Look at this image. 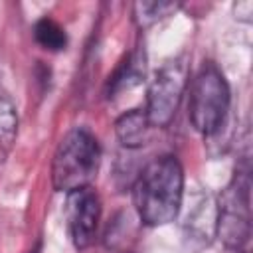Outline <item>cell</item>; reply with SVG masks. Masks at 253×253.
Instances as JSON below:
<instances>
[{
  "mask_svg": "<svg viewBox=\"0 0 253 253\" xmlns=\"http://www.w3.org/2000/svg\"><path fill=\"white\" fill-rule=\"evenodd\" d=\"M184 198V170L176 156H158L144 166L132 186L134 210L144 225L174 221Z\"/></svg>",
  "mask_w": 253,
  "mask_h": 253,
  "instance_id": "6da1fadb",
  "label": "cell"
},
{
  "mask_svg": "<svg viewBox=\"0 0 253 253\" xmlns=\"http://www.w3.org/2000/svg\"><path fill=\"white\" fill-rule=\"evenodd\" d=\"M101 146L97 136L85 128H71L57 144L51 160V184L57 192H73L91 186L99 172Z\"/></svg>",
  "mask_w": 253,
  "mask_h": 253,
  "instance_id": "7a4b0ae2",
  "label": "cell"
},
{
  "mask_svg": "<svg viewBox=\"0 0 253 253\" xmlns=\"http://www.w3.org/2000/svg\"><path fill=\"white\" fill-rule=\"evenodd\" d=\"M229 111V87L221 69L213 61H206L190 85L188 117L192 126L204 134H215Z\"/></svg>",
  "mask_w": 253,
  "mask_h": 253,
  "instance_id": "3957f363",
  "label": "cell"
},
{
  "mask_svg": "<svg viewBox=\"0 0 253 253\" xmlns=\"http://www.w3.org/2000/svg\"><path fill=\"white\" fill-rule=\"evenodd\" d=\"M215 229L229 249H241L251 233V180L249 168L237 166L233 178L219 194Z\"/></svg>",
  "mask_w": 253,
  "mask_h": 253,
  "instance_id": "277c9868",
  "label": "cell"
},
{
  "mask_svg": "<svg viewBox=\"0 0 253 253\" xmlns=\"http://www.w3.org/2000/svg\"><path fill=\"white\" fill-rule=\"evenodd\" d=\"M188 83V69L182 57L162 65L146 91V109L144 115L152 128H164L172 123L182 95Z\"/></svg>",
  "mask_w": 253,
  "mask_h": 253,
  "instance_id": "5b68a950",
  "label": "cell"
},
{
  "mask_svg": "<svg viewBox=\"0 0 253 253\" xmlns=\"http://www.w3.org/2000/svg\"><path fill=\"white\" fill-rule=\"evenodd\" d=\"M65 219L73 245L77 249L91 247L101 219L99 194L91 186L69 192L65 200Z\"/></svg>",
  "mask_w": 253,
  "mask_h": 253,
  "instance_id": "8992f818",
  "label": "cell"
},
{
  "mask_svg": "<svg viewBox=\"0 0 253 253\" xmlns=\"http://www.w3.org/2000/svg\"><path fill=\"white\" fill-rule=\"evenodd\" d=\"M115 130H117V136H119L123 146L138 148V146H142L148 140L152 125L148 123L144 111L132 109V111H128V113H125V115H121L117 119Z\"/></svg>",
  "mask_w": 253,
  "mask_h": 253,
  "instance_id": "52a82bcc",
  "label": "cell"
},
{
  "mask_svg": "<svg viewBox=\"0 0 253 253\" xmlns=\"http://www.w3.org/2000/svg\"><path fill=\"white\" fill-rule=\"evenodd\" d=\"M144 77V57L140 51H134V53H128L121 65L117 67V71L109 77V85H107V93L109 97L125 91V89H130L134 85L140 83V79Z\"/></svg>",
  "mask_w": 253,
  "mask_h": 253,
  "instance_id": "ba28073f",
  "label": "cell"
},
{
  "mask_svg": "<svg viewBox=\"0 0 253 253\" xmlns=\"http://www.w3.org/2000/svg\"><path fill=\"white\" fill-rule=\"evenodd\" d=\"M18 130V113L10 95L0 85V152H6Z\"/></svg>",
  "mask_w": 253,
  "mask_h": 253,
  "instance_id": "9c48e42d",
  "label": "cell"
},
{
  "mask_svg": "<svg viewBox=\"0 0 253 253\" xmlns=\"http://www.w3.org/2000/svg\"><path fill=\"white\" fill-rule=\"evenodd\" d=\"M34 38L36 42L49 51H59L67 45V34L65 30L51 18H42L34 26Z\"/></svg>",
  "mask_w": 253,
  "mask_h": 253,
  "instance_id": "30bf717a",
  "label": "cell"
},
{
  "mask_svg": "<svg viewBox=\"0 0 253 253\" xmlns=\"http://www.w3.org/2000/svg\"><path fill=\"white\" fill-rule=\"evenodd\" d=\"M180 8V4L176 2H136L134 4V22L138 24V28H148L152 24H156L158 20L174 14Z\"/></svg>",
  "mask_w": 253,
  "mask_h": 253,
  "instance_id": "8fae6325",
  "label": "cell"
},
{
  "mask_svg": "<svg viewBox=\"0 0 253 253\" xmlns=\"http://www.w3.org/2000/svg\"><path fill=\"white\" fill-rule=\"evenodd\" d=\"M241 253H249V251H241Z\"/></svg>",
  "mask_w": 253,
  "mask_h": 253,
  "instance_id": "7c38bea8",
  "label": "cell"
}]
</instances>
